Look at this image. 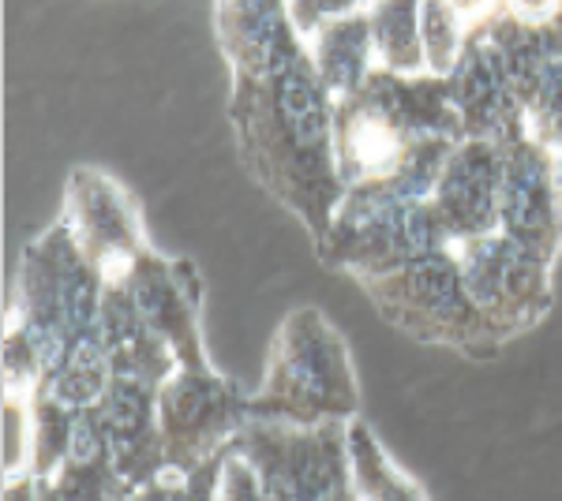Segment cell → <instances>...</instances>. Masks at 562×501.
Here are the masks:
<instances>
[{
  "instance_id": "603a6c76",
  "label": "cell",
  "mask_w": 562,
  "mask_h": 501,
  "mask_svg": "<svg viewBox=\"0 0 562 501\" xmlns=\"http://www.w3.org/2000/svg\"><path fill=\"white\" fill-rule=\"evenodd\" d=\"M214 501H267V490H262L259 471L251 468V460L237 449V442H233L229 449H225Z\"/></svg>"
},
{
  "instance_id": "ba28073f",
  "label": "cell",
  "mask_w": 562,
  "mask_h": 501,
  "mask_svg": "<svg viewBox=\"0 0 562 501\" xmlns=\"http://www.w3.org/2000/svg\"><path fill=\"white\" fill-rule=\"evenodd\" d=\"M454 259L473 304L503 341L529 333L551 311V266L503 229L454 243Z\"/></svg>"
},
{
  "instance_id": "52a82bcc",
  "label": "cell",
  "mask_w": 562,
  "mask_h": 501,
  "mask_svg": "<svg viewBox=\"0 0 562 501\" xmlns=\"http://www.w3.org/2000/svg\"><path fill=\"white\" fill-rule=\"evenodd\" d=\"M251 423V397L214 367H177L158 386V426L166 468L195 471L225 453Z\"/></svg>"
},
{
  "instance_id": "4dcf8cb0",
  "label": "cell",
  "mask_w": 562,
  "mask_h": 501,
  "mask_svg": "<svg viewBox=\"0 0 562 501\" xmlns=\"http://www.w3.org/2000/svg\"><path fill=\"white\" fill-rule=\"evenodd\" d=\"M38 501H57V498H53V494H49V490H45V487H42V482H38Z\"/></svg>"
},
{
  "instance_id": "7402d4cb",
  "label": "cell",
  "mask_w": 562,
  "mask_h": 501,
  "mask_svg": "<svg viewBox=\"0 0 562 501\" xmlns=\"http://www.w3.org/2000/svg\"><path fill=\"white\" fill-rule=\"evenodd\" d=\"M469 34H473V26L461 20L450 0H420V42L428 71L447 76L465 49Z\"/></svg>"
},
{
  "instance_id": "83f0119b",
  "label": "cell",
  "mask_w": 562,
  "mask_h": 501,
  "mask_svg": "<svg viewBox=\"0 0 562 501\" xmlns=\"http://www.w3.org/2000/svg\"><path fill=\"white\" fill-rule=\"evenodd\" d=\"M450 4H454V12H458L469 26H480V23L492 20L498 8H503V0H450Z\"/></svg>"
},
{
  "instance_id": "6da1fadb",
  "label": "cell",
  "mask_w": 562,
  "mask_h": 501,
  "mask_svg": "<svg viewBox=\"0 0 562 501\" xmlns=\"http://www.w3.org/2000/svg\"><path fill=\"white\" fill-rule=\"evenodd\" d=\"M233 124L256 180L281 198L319 240L346 198L338 172V98L296 38L262 76H233Z\"/></svg>"
},
{
  "instance_id": "f546056e",
  "label": "cell",
  "mask_w": 562,
  "mask_h": 501,
  "mask_svg": "<svg viewBox=\"0 0 562 501\" xmlns=\"http://www.w3.org/2000/svg\"><path fill=\"white\" fill-rule=\"evenodd\" d=\"M551 158H555V184H559V206H562V150H555Z\"/></svg>"
},
{
  "instance_id": "5b68a950",
  "label": "cell",
  "mask_w": 562,
  "mask_h": 501,
  "mask_svg": "<svg viewBox=\"0 0 562 501\" xmlns=\"http://www.w3.org/2000/svg\"><path fill=\"white\" fill-rule=\"evenodd\" d=\"M360 288L386 322L413 333L416 341L454 344L469 355H492L506 344L469 296L454 248L364 277Z\"/></svg>"
},
{
  "instance_id": "7a4b0ae2",
  "label": "cell",
  "mask_w": 562,
  "mask_h": 501,
  "mask_svg": "<svg viewBox=\"0 0 562 501\" xmlns=\"http://www.w3.org/2000/svg\"><path fill=\"white\" fill-rule=\"evenodd\" d=\"M102 296L105 273L65 217L23 251L12 318L31 337L45 375H53L76 349L102 341Z\"/></svg>"
},
{
  "instance_id": "ac0fdd59",
  "label": "cell",
  "mask_w": 562,
  "mask_h": 501,
  "mask_svg": "<svg viewBox=\"0 0 562 501\" xmlns=\"http://www.w3.org/2000/svg\"><path fill=\"white\" fill-rule=\"evenodd\" d=\"M349 453L360 501H428V494L386 457L383 442L371 434L360 415L349 419Z\"/></svg>"
},
{
  "instance_id": "30bf717a",
  "label": "cell",
  "mask_w": 562,
  "mask_h": 501,
  "mask_svg": "<svg viewBox=\"0 0 562 501\" xmlns=\"http://www.w3.org/2000/svg\"><path fill=\"white\" fill-rule=\"evenodd\" d=\"M498 229L525 248L555 262L562 248V206L555 184V158L532 135L503 147V191H498Z\"/></svg>"
},
{
  "instance_id": "9c48e42d",
  "label": "cell",
  "mask_w": 562,
  "mask_h": 501,
  "mask_svg": "<svg viewBox=\"0 0 562 501\" xmlns=\"http://www.w3.org/2000/svg\"><path fill=\"white\" fill-rule=\"evenodd\" d=\"M65 221L83 243V251L98 262V270L105 273V281L124 277L135 259L150 251L132 195L98 169L71 172Z\"/></svg>"
},
{
  "instance_id": "4fadbf2b",
  "label": "cell",
  "mask_w": 562,
  "mask_h": 501,
  "mask_svg": "<svg viewBox=\"0 0 562 501\" xmlns=\"http://www.w3.org/2000/svg\"><path fill=\"white\" fill-rule=\"evenodd\" d=\"M498 191H503V143L461 139L431 191V206L439 209L450 240L498 229Z\"/></svg>"
},
{
  "instance_id": "484cf974",
  "label": "cell",
  "mask_w": 562,
  "mask_h": 501,
  "mask_svg": "<svg viewBox=\"0 0 562 501\" xmlns=\"http://www.w3.org/2000/svg\"><path fill=\"white\" fill-rule=\"evenodd\" d=\"M503 8L529 26H548L562 15V0H503Z\"/></svg>"
},
{
  "instance_id": "d4e9b609",
  "label": "cell",
  "mask_w": 562,
  "mask_h": 501,
  "mask_svg": "<svg viewBox=\"0 0 562 501\" xmlns=\"http://www.w3.org/2000/svg\"><path fill=\"white\" fill-rule=\"evenodd\" d=\"M184 487H188L184 471L166 468V471H158L150 482H143V487L135 490L128 501H180V498H184Z\"/></svg>"
},
{
  "instance_id": "5bb4252c",
  "label": "cell",
  "mask_w": 562,
  "mask_h": 501,
  "mask_svg": "<svg viewBox=\"0 0 562 501\" xmlns=\"http://www.w3.org/2000/svg\"><path fill=\"white\" fill-rule=\"evenodd\" d=\"M98 405H102L109 426L113 464L132 490L150 482L158 471H166V445H161V426H158V389L139 378L113 375L105 397Z\"/></svg>"
},
{
  "instance_id": "f1b7e54d",
  "label": "cell",
  "mask_w": 562,
  "mask_h": 501,
  "mask_svg": "<svg viewBox=\"0 0 562 501\" xmlns=\"http://www.w3.org/2000/svg\"><path fill=\"white\" fill-rule=\"evenodd\" d=\"M4 501H38V479H34L31 471H26V476L8 479Z\"/></svg>"
},
{
  "instance_id": "8fae6325",
  "label": "cell",
  "mask_w": 562,
  "mask_h": 501,
  "mask_svg": "<svg viewBox=\"0 0 562 501\" xmlns=\"http://www.w3.org/2000/svg\"><path fill=\"white\" fill-rule=\"evenodd\" d=\"M447 83L465 139H492L506 147V143L529 135L521 98L514 90L510 76H506V64L484 26H473L458 64L447 71Z\"/></svg>"
},
{
  "instance_id": "3957f363",
  "label": "cell",
  "mask_w": 562,
  "mask_h": 501,
  "mask_svg": "<svg viewBox=\"0 0 562 501\" xmlns=\"http://www.w3.org/2000/svg\"><path fill=\"white\" fill-rule=\"evenodd\" d=\"M360 415V386L341 333L315 307H296L270 344L267 375L251 394V419L315 426Z\"/></svg>"
},
{
  "instance_id": "8992f818",
  "label": "cell",
  "mask_w": 562,
  "mask_h": 501,
  "mask_svg": "<svg viewBox=\"0 0 562 501\" xmlns=\"http://www.w3.org/2000/svg\"><path fill=\"white\" fill-rule=\"evenodd\" d=\"M237 449L259 471L267 501H360L349 423L341 419L315 426L251 419L237 434Z\"/></svg>"
},
{
  "instance_id": "4316f807",
  "label": "cell",
  "mask_w": 562,
  "mask_h": 501,
  "mask_svg": "<svg viewBox=\"0 0 562 501\" xmlns=\"http://www.w3.org/2000/svg\"><path fill=\"white\" fill-rule=\"evenodd\" d=\"M222 460H225V453H217L214 460H206V464H199L195 471H188V487H184V498L180 501H214Z\"/></svg>"
},
{
  "instance_id": "cb8c5ba5",
  "label": "cell",
  "mask_w": 562,
  "mask_h": 501,
  "mask_svg": "<svg viewBox=\"0 0 562 501\" xmlns=\"http://www.w3.org/2000/svg\"><path fill=\"white\" fill-rule=\"evenodd\" d=\"M285 4H289V20H293L301 38L307 42L323 23L360 12V8H368V0H285Z\"/></svg>"
},
{
  "instance_id": "277c9868",
  "label": "cell",
  "mask_w": 562,
  "mask_h": 501,
  "mask_svg": "<svg viewBox=\"0 0 562 501\" xmlns=\"http://www.w3.org/2000/svg\"><path fill=\"white\" fill-rule=\"evenodd\" d=\"M315 248L326 266L364 281L454 248V240L431 198H409L386 187H349Z\"/></svg>"
},
{
  "instance_id": "7c38bea8",
  "label": "cell",
  "mask_w": 562,
  "mask_h": 501,
  "mask_svg": "<svg viewBox=\"0 0 562 501\" xmlns=\"http://www.w3.org/2000/svg\"><path fill=\"white\" fill-rule=\"evenodd\" d=\"M116 281L132 288L147 326L177 352L180 367H211L203 330H199V277L192 262L161 259V254L147 251Z\"/></svg>"
},
{
  "instance_id": "9a60e30c",
  "label": "cell",
  "mask_w": 562,
  "mask_h": 501,
  "mask_svg": "<svg viewBox=\"0 0 562 501\" xmlns=\"http://www.w3.org/2000/svg\"><path fill=\"white\" fill-rule=\"evenodd\" d=\"M217 38L233 76H262L301 31L289 20L285 0H217Z\"/></svg>"
},
{
  "instance_id": "2e32d148",
  "label": "cell",
  "mask_w": 562,
  "mask_h": 501,
  "mask_svg": "<svg viewBox=\"0 0 562 501\" xmlns=\"http://www.w3.org/2000/svg\"><path fill=\"white\" fill-rule=\"evenodd\" d=\"M307 57H312L319 79L338 102L357 94L371 79V71L379 68L375 38H371V23H368L364 8L341 15V20L323 23L319 31L307 38Z\"/></svg>"
},
{
  "instance_id": "d6986e66",
  "label": "cell",
  "mask_w": 562,
  "mask_h": 501,
  "mask_svg": "<svg viewBox=\"0 0 562 501\" xmlns=\"http://www.w3.org/2000/svg\"><path fill=\"white\" fill-rule=\"evenodd\" d=\"M109 382H113V363H109L105 344L94 341L71 352L53 375H45L38 394L60 400L68 408H90L105 397Z\"/></svg>"
},
{
  "instance_id": "44dd1931",
  "label": "cell",
  "mask_w": 562,
  "mask_h": 501,
  "mask_svg": "<svg viewBox=\"0 0 562 501\" xmlns=\"http://www.w3.org/2000/svg\"><path fill=\"white\" fill-rule=\"evenodd\" d=\"M57 501H128L135 490L121 479L113 457L65 460L49 479H38Z\"/></svg>"
},
{
  "instance_id": "e0dca14e",
  "label": "cell",
  "mask_w": 562,
  "mask_h": 501,
  "mask_svg": "<svg viewBox=\"0 0 562 501\" xmlns=\"http://www.w3.org/2000/svg\"><path fill=\"white\" fill-rule=\"evenodd\" d=\"M368 23L375 38L379 68L416 76L428 71L420 42V0H368Z\"/></svg>"
},
{
  "instance_id": "ffe728a7",
  "label": "cell",
  "mask_w": 562,
  "mask_h": 501,
  "mask_svg": "<svg viewBox=\"0 0 562 501\" xmlns=\"http://www.w3.org/2000/svg\"><path fill=\"white\" fill-rule=\"evenodd\" d=\"M525 124L537 143L551 153L562 150V15L555 20V42L543 60L537 83L525 94Z\"/></svg>"
}]
</instances>
